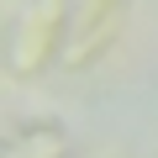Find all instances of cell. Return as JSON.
Instances as JSON below:
<instances>
[{"mask_svg": "<svg viewBox=\"0 0 158 158\" xmlns=\"http://www.w3.org/2000/svg\"><path fill=\"white\" fill-rule=\"evenodd\" d=\"M137 11V0H69V42H63V63L58 69H90L100 63L116 37L127 32Z\"/></svg>", "mask_w": 158, "mask_h": 158, "instance_id": "cell-2", "label": "cell"}, {"mask_svg": "<svg viewBox=\"0 0 158 158\" xmlns=\"http://www.w3.org/2000/svg\"><path fill=\"white\" fill-rule=\"evenodd\" d=\"M69 42V0H21L11 37H6V74L11 79H37L53 63H63Z\"/></svg>", "mask_w": 158, "mask_h": 158, "instance_id": "cell-1", "label": "cell"}, {"mask_svg": "<svg viewBox=\"0 0 158 158\" xmlns=\"http://www.w3.org/2000/svg\"><path fill=\"white\" fill-rule=\"evenodd\" d=\"M6 158H69L63 121H16L6 132Z\"/></svg>", "mask_w": 158, "mask_h": 158, "instance_id": "cell-3", "label": "cell"}]
</instances>
